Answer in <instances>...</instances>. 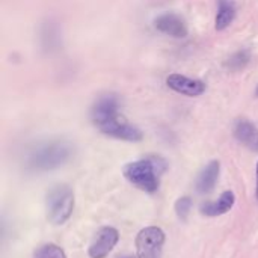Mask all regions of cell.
Wrapping results in <instances>:
<instances>
[{
  "label": "cell",
  "mask_w": 258,
  "mask_h": 258,
  "mask_svg": "<svg viewBox=\"0 0 258 258\" xmlns=\"http://www.w3.org/2000/svg\"><path fill=\"white\" fill-rule=\"evenodd\" d=\"M74 154V147L70 141L54 139L32 148L26 156V168L30 172H47L63 166Z\"/></svg>",
  "instance_id": "cell-1"
},
{
  "label": "cell",
  "mask_w": 258,
  "mask_h": 258,
  "mask_svg": "<svg viewBox=\"0 0 258 258\" xmlns=\"http://www.w3.org/2000/svg\"><path fill=\"white\" fill-rule=\"evenodd\" d=\"M165 169V162L160 157H150L127 163L124 166V177L138 189L154 194L159 189V174Z\"/></svg>",
  "instance_id": "cell-2"
},
{
  "label": "cell",
  "mask_w": 258,
  "mask_h": 258,
  "mask_svg": "<svg viewBox=\"0 0 258 258\" xmlns=\"http://www.w3.org/2000/svg\"><path fill=\"white\" fill-rule=\"evenodd\" d=\"M74 210V194L67 184H57L47 194V219L53 225L65 224Z\"/></svg>",
  "instance_id": "cell-3"
},
{
  "label": "cell",
  "mask_w": 258,
  "mask_h": 258,
  "mask_svg": "<svg viewBox=\"0 0 258 258\" xmlns=\"http://www.w3.org/2000/svg\"><path fill=\"white\" fill-rule=\"evenodd\" d=\"M166 236L159 227H147L136 236V258H162Z\"/></svg>",
  "instance_id": "cell-4"
},
{
  "label": "cell",
  "mask_w": 258,
  "mask_h": 258,
  "mask_svg": "<svg viewBox=\"0 0 258 258\" xmlns=\"http://www.w3.org/2000/svg\"><path fill=\"white\" fill-rule=\"evenodd\" d=\"M118 110H119V97L116 94H106L101 95L94 103L91 109V119L98 128L103 124L118 118L119 116Z\"/></svg>",
  "instance_id": "cell-5"
},
{
  "label": "cell",
  "mask_w": 258,
  "mask_h": 258,
  "mask_svg": "<svg viewBox=\"0 0 258 258\" xmlns=\"http://www.w3.org/2000/svg\"><path fill=\"white\" fill-rule=\"evenodd\" d=\"M98 130L106 136L121 139V141H127V142H139L144 138L142 132L136 125H132L127 121L119 119V116L103 124L101 127H98Z\"/></svg>",
  "instance_id": "cell-6"
},
{
  "label": "cell",
  "mask_w": 258,
  "mask_h": 258,
  "mask_svg": "<svg viewBox=\"0 0 258 258\" xmlns=\"http://www.w3.org/2000/svg\"><path fill=\"white\" fill-rule=\"evenodd\" d=\"M119 240V233L113 227H103L97 234L94 242L89 246V257L91 258H106L112 249L116 246Z\"/></svg>",
  "instance_id": "cell-7"
},
{
  "label": "cell",
  "mask_w": 258,
  "mask_h": 258,
  "mask_svg": "<svg viewBox=\"0 0 258 258\" xmlns=\"http://www.w3.org/2000/svg\"><path fill=\"white\" fill-rule=\"evenodd\" d=\"M154 27L159 32H162L168 36H172V38H186L189 33L186 21L180 15L172 14V12H165V14L159 15L154 20Z\"/></svg>",
  "instance_id": "cell-8"
},
{
  "label": "cell",
  "mask_w": 258,
  "mask_h": 258,
  "mask_svg": "<svg viewBox=\"0 0 258 258\" xmlns=\"http://www.w3.org/2000/svg\"><path fill=\"white\" fill-rule=\"evenodd\" d=\"M166 83L172 91L187 95V97H200L206 92L204 82L195 80V79H190V77H186L181 74H171L166 79Z\"/></svg>",
  "instance_id": "cell-9"
},
{
  "label": "cell",
  "mask_w": 258,
  "mask_h": 258,
  "mask_svg": "<svg viewBox=\"0 0 258 258\" xmlns=\"http://www.w3.org/2000/svg\"><path fill=\"white\" fill-rule=\"evenodd\" d=\"M233 132H234V138L240 144H243L251 151L258 153V127L255 124H252L245 118H240L234 122Z\"/></svg>",
  "instance_id": "cell-10"
},
{
  "label": "cell",
  "mask_w": 258,
  "mask_h": 258,
  "mask_svg": "<svg viewBox=\"0 0 258 258\" xmlns=\"http://www.w3.org/2000/svg\"><path fill=\"white\" fill-rule=\"evenodd\" d=\"M41 47L45 53H56L62 47V32L56 21L47 20L41 26Z\"/></svg>",
  "instance_id": "cell-11"
},
{
  "label": "cell",
  "mask_w": 258,
  "mask_h": 258,
  "mask_svg": "<svg viewBox=\"0 0 258 258\" xmlns=\"http://www.w3.org/2000/svg\"><path fill=\"white\" fill-rule=\"evenodd\" d=\"M234 203H236V195L231 190H225L218 198V201H207V203H204L201 206V213L204 216H210V218L222 216V215L228 213L233 209Z\"/></svg>",
  "instance_id": "cell-12"
},
{
  "label": "cell",
  "mask_w": 258,
  "mask_h": 258,
  "mask_svg": "<svg viewBox=\"0 0 258 258\" xmlns=\"http://www.w3.org/2000/svg\"><path fill=\"white\" fill-rule=\"evenodd\" d=\"M219 172H221V163L218 160H212L198 175L197 178V192L201 195L210 194L219 178Z\"/></svg>",
  "instance_id": "cell-13"
},
{
  "label": "cell",
  "mask_w": 258,
  "mask_h": 258,
  "mask_svg": "<svg viewBox=\"0 0 258 258\" xmlns=\"http://www.w3.org/2000/svg\"><path fill=\"white\" fill-rule=\"evenodd\" d=\"M236 18V5L233 0H218V14L215 20L216 30H225Z\"/></svg>",
  "instance_id": "cell-14"
},
{
  "label": "cell",
  "mask_w": 258,
  "mask_h": 258,
  "mask_svg": "<svg viewBox=\"0 0 258 258\" xmlns=\"http://www.w3.org/2000/svg\"><path fill=\"white\" fill-rule=\"evenodd\" d=\"M249 62H251V53H249V50L243 48V50L233 53L225 60V68L231 73H239V71L245 70Z\"/></svg>",
  "instance_id": "cell-15"
},
{
  "label": "cell",
  "mask_w": 258,
  "mask_h": 258,
  "mask_svg": "<svg viewBox=\"0 0 258 258\" xmlns=\"http://www.w3.org/2000/svg\"><path fill=\"white\" fill-rule=\"evenodd\" d=\"M35 258H67V255L60 246L54 243H48L36 249Z\"/></svg>",
  "instance_id": "cell-16"
},
{
  "label": "cell",
  "mask_w": 258,
  "mask_h": 258,
  "mask_svg": "<svg viewBox=\"0 0 258 258\" xmlns=\"http://www.w3.org/2000/svg\"><path fill=\"white\" fill-rule=\"evenodd\" d=\"M192 210V198L190 197H181L175 203V213L180 221L186 222L189 218V213Z\"/></svg>",
  "instance_id": "cell-17"
},
{
  "label": "cell",
  "mask_w": 258,
  "mask_h": 258,
  "mask_svg": "<svg viewBox=\"0 0 258 258\" xmlns=\"http://www.w3.org/2000/svg\"><path fill=\"white\" fill-rule=\"evenodd\" d=\"M257 198H258V163H257Z\"/></svg>",
  "instance_id": "cell-18"
},
{
  "label": "cell",
  "mask_w": 258,
  "mask_h": 258,
  "mask_svg": "<svg viewBox=\"0 0 258 258\" xmlns=\"http://www.w3.org/2000/svg\"><path fill=\"white\" fill-rule=\"evenodd\" d=\"M119 258H136V257H133V255H122V257H119Z\"/></svg>",
  "instance_id": "cell-19"
},
{
  "label": "cell",
  "mask_w": 258,
  "mask_h": 258,
  "mask_svg": "<svg viewBox=\"0 0 258 258\" xmlns=\"http://www.w3.org/2000/svg\"><path fill=\"white\" fill-rule=\"evenodd\" d=\"M255 95H257V97H258V86H257V91H255Z\"/></svg>",
  "instance_id": "cell-20"
}]
</instances>
